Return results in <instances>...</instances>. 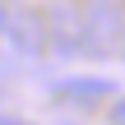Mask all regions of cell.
Returning a JSON list of instances; mask_svg holds the SVG:
<instances>
[{
    "instance_id": "cell-1",
    "label": "cell",
    "mask_w": 125,
    "mask_h": 125,
    "mask_svg": "<svg viewBox=\"0 0 125 125\" xmlns=\"http://www.w3.org/2000/svg\"><path fill=\"white\" fill-rule=\"evenodd\" d=\"M125 42V0H83V56L111 60Z\"/></svg>"
},
{
    "instance_id": "cell-2",
    "label": "cell",
    "mask_w": 125,
    "mask_h": 125,
    "mask_svg": "<svg viewBox=\"0 0 125 125\" xmlns=\"http://www.w3.org/2000/svg\"><path fill=\"white\" fill-rule=\"evenodd\" d=\"M42 23H46L51 51H56L60 60L83 56V5H74V0H51L46 14H42Z\"/></svg>"
},
{
    "instance_id": "cell-3",
    "label": "cell",
    "mask_w": 125,
    "mask_h": 125,
    "mask_svg": "<svg viewBox=\"0 0 125 125\" xmlns=\"http://www.w3.org/2000/svg\"><path fill=\"white\" fill-rule=\"evenodd\" d=\"M0 51L14 56V60H37L42 51H51L42 14H23V9H14L9 23H5V32H0Z\"/></svg>"
},
{
    "instance_id": "cell-4",
    "label": "cell",
    "mask_w": 125,
    "mask_h": 125,
    "mask_svg": "<svg viewBox=\"0 0 125 125\" xmlns=\"http://www.w3.org/2000/svg\"><path fill=\"white\" fill-rule=\"evenodd\" d=\"M56 93L60 97H79V102H97V97H116V83L111 79H88V74H70V79H56Z\"/></svg>"
},
{
    "instance_id": "cell-5",
    "label": "cell",
    "mask_w": 125,
    "mask_h": 125,
    "mask_svg": "<svg viewBox=\"0 0 125 125\" xmlns=\"http://www.w3.org/2000/svg\"><path fill=\"white\" fill-rule=\"evenodd\" d=\"M111 125H125V97H111V111H107Z\"/></svg>"
},
{
    "instance_id": "cell-6",
    "label": "cell",
    "mask_w": 125,
    "mask_h": 125,
    "mask_svg": "<svg viewBox=\"0 0 125 125\" xmlns=\"http://www.w3.org/2000/svg\"><path fill=\"white\" fill-rule=\"evenodd\" d=\"M9 14H14V9H9V5L0 0V32H5V23H9Z\"/></svg>"
},
{
    "instance_id": "cell-7",
    "label": "cell",
    "mask_w": 125,
    "mask_h": 125,
    "mask_svg": "<svg viewBox=\"0 0 125 125\" xmlns=\"http://www.w3.org/2000/svg\"><path fill=\"white\" fill-rule=\"evenodd\" d=\"M121 60H125V42H121Z\"/></svg>"
},
{
    "instance_id": "cell-8",
    "label": "cell",
    "mask_w": 125,
    "mask_h": 125,
    "mask_svg": "<svg viewBox=\"0 0 125 125\" xmlns=\"http://www.w3.org/2000/svg\"><path fill=\"white\" fill-rule=\"evenodd\" d=\"M5 5H14V0H5Z\"/></svg>"
},
{
    "instance_id": "cell-9",
    "label": "cell",
    "mask_w": 125,
    "mask_h": 125,
    "mask_svg": "<svg viewBox=\"0 0 125 125\" xmlns=\"http://www.w3.org/2000/svg\"><path fill=\"white\" fill-rule=\"evenodd\" d=\"M14 125H19V121H14Z\"/></svg>"
}]
</instances>
